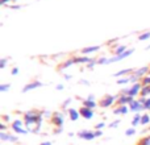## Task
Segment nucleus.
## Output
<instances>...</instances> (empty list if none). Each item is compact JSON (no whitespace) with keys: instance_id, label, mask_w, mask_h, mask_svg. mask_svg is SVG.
Masks as SVG:
<instances>
[{"instance_id":"obj_9","label":"nucleus","mask_w":150,"mask_h":145,"mask_svg":"<svg viewBox=\"0 0 150 145\" xmlns=\"http://www.w3.org/2000/svg\"><path fill=\"white\" fill-rule=\"evenodd\" d=\"M134 100V98L133 96H129V95H125V94H121V95L119 96V99H117L116 103L119 104V106H129L132 102Z\"/></svg>"},{"instance_id":"obj_45","label":"nucleus","mask_w":150,"mask_h":145,"mask_svg":"<svg viewBox=\"0 0 150 145\" xmlns=\"http://www.w3.org/2000/svg\"><path fill=\"white\" fill-rule=\"evenodd\" d=\"M86 99H88V100H95V96H93V95H88Z\"/></svg>"},{"instance_id":"obj_39","label":"nucleus","mask_w":150,"mask_h":145,"mask_svg":"<svg viewBox=\"0 0 150 145\" xmlns=\"http://www.w3.org/2000/svg\"><path fill=\"white\" fill-rule=\"evenodd\" d=\"M11 74H12V75H17L18 74V68H13L12 70H11Z\"/></svg>"},{"instance_id":"obj_43","label":"nucleus","mask_w":150,"mask_h":145,"mask_svg":"<svg viewBox=\"0 0 150 145\" xmlns=\"http://www.w3.org/2000/svg\"><path fill=\"white\" fill-rule=\"evenodd\" d=\"M9 8H11V9H18V8H20V5H9Z\"/></svg>"},{"instance_id":"obj_26","label":"nucleus","mask_w":150,"mask_h":145,"mask_svg":"<svg viewBox=\"0 0 150 145\" xmlns=\"http://www.w3.org/2000/svg\"><path fill=\"white\" fill-rule=\"evenodd\" d=\"M11 90V85L9 83H1L0 85V92H7Z\"/></svg>"},{"instance_id":"obj_23","label":"nucleus","mask_w":150,"mask_h":145,"mask_svg":"<svg viewBox=\"0 0 150 145\" xmlns=\"http://www.w3.org/2000/svg\"><path fill=\"white\" fill-rule=\"evenodd\" d=\"M128 83H132V79H130V75H129V77L121 78V79L117 80V85H120V86H122V85H128Z\"/></svg>"},{"instance_id":"obj_46","label":"nucleus","mask_w":150,"mask_h":145,"mask_svg":"<svg viewBox=\"0 0 150 145\" xmlns=\"http://www.w3.org/2000/svg\"><path fill=\"white\" fill-rule=\"evenodd\" d=\"M61 132H62V127H61V128H57V129L54 131V133H57V135H58V133H61Z\"/></svg>"},{"instance_id":"obj_37","label":"nucleus","mask_w":150,"mask_h":145,"mask_svg":"<svg viewBox=\"0 0 150 145\" xmlns=\"http://www.w3.org/2000/svg\"><path fill=\"white\" fill-rule=\"evenodd\" d=\"M104 127H105V123L101 122V123H98V124L95 125V129H101V128H104Z\"/></svg>"},{"instance_id":"obj_2","label":"nucleus","mask_w":150,"mask_h":145,"mask_svg":"<svg viewBox=\"0 0 150 145\" xmlns=\"http://www.w3.org/2000/svg\"><path fill=\"white\" fill-rule=\"evenodd\" d=\"M142 87H144L142 83H141V82H137V83H134V85H132V87L124 88L121 94H125V95H129V96H133V98H136V96L141 95Z\"/></svg>"},{"instance_id":"obj_40","label":"nucleus","mask_w":150,"mask_h":145,"mask_svg":"<svg viewBox=\"0 0 150 145\" xmlns=\"http://www.w3.org/2000/svg\"><path fill=\"white\" fill-rule=\"evenodd\" d=\"M55 90H57V91H62V90H65V86H63V85H58L57 87H55Z\"/></svg>"},{"instance_id":"obj_11","label":"nucleus","mask_w":150,"mask_h":145,"mask_svg":"<svg viewBox=\"0 0 150 145\" xmlns=\"http://www.w3.org/2000/svg\"><path fill=\"white\" fill-rule=\"evenodd\" d=\"M42 82H40V80H33V82H30V83H28V85L25 86V87L23 88V92L25 94V92H29V91H32V90H36V88H38V87H42Z\"/></svg>"},{"instance_id":"obj_3","label":"nucleus","mask_w":150,"mask_h":145,"mask_svg":"<svg viewBox=\"0 0 150 145\" xmlns=\"http://www.w3.org/2000/svg\"><path fill=\"white\" fill-rule=\"evenodd\" d=\"M25 122V127L29 133H40L42 125V120H24Z\"/></svg>"},{"instance_id":"obj_27","label":"nucleus","mask_w":150,"mask_h":145,"mask_svg":"<svg viewBox=\"0 0 150 145\" xmlns=\"http://www.w3.org/2000/svg\"><path fill=\"white\" fill-rule=\"evenodd\" d=\"M98 65H109V58L108 57H100L98 60Z\"/></svg>"},{"instance_id":"obj_19","label":"nucleus","mask_w":150,"mask_h":145,"mask_svg":"<svg viewBox=\"0 0 150 145\" xmlns=\"http://www.w3.org/2000/svg\"><path fill=\"white\" fill-rule=\"evenodd\" d=\"M96 106H98V103H96V100H88V99H84L83 100V107H87V108H96Z\"/></svg>"},{"instance_id":"obj_8","label":"nucleus","mask_w":150,"mask_h":145,"mask_svg":"<svg viewBox=\"0 0 150 145\" xmlns=\"http://www.w3.org/2000/svg\"><path fill=\"white\" fill-rule=\"evenodd\" d=\"M129 108L132 112H134V114H138V112L144 111V103L141 102V99H134V100L132 102V103L129 104Z\"/></svg>"},{"instance_id":"obj_28","label":"nucleus","mask_w":150,"mask_h":145,"mask_svg":"<svg viewBox=\"0 0 150 145\" xmlns=\"http://www.w3.org/2000/svg\"><path fill=\"white\" fill-rule=\"evenodd\" d=\"M136 135V128L132 127V128H128L127 131H125V136H134Z\"/></svg>"},{"instance_id":"obj_34","label":"nucleus","mask_w":150,"mask_h":145,"mask_svg":"<svg viewBox=\"0 0 150 145\" xmlns=\"http://www.w3.org/2000/svg\"><path fill=\"white\" fill-rule=\"evenodd\" d=\"M144 108H145L146 111H150V98H146L145 103H144Z\"/></svg>"},{"instance_id":"obj_35","label":"nucleus","mask_w":150,"mask_h":145,"mask_svg":"<svg viewBox=\"0 0 150 145\" xmlns=\"http://www.w3.org/2000/svg\"><path fill=\"white\" fill-rule=\"evenodd\" d=\"M120 120H115V122H112L111 124H109V128H116V127H119V124H120Z\"/></svg>"},{"instance_id":"obj_42","label":"nucleus","mask_w":150,"mask_h":145,"mask_svg":"<svg viewBox=\"0 0 150 145\" xmlns=\"http://www.w3.org/2000/svg\"><path fill=\"white\" fill-rule=\"evenodd\" d=\"M79 83H80V85H86V86L90 85V83H88L87 80H84V79H80V80H79Z\"/></svg>"},{"instance_id":"obj_15","label":"nucleus","mask_w":150,"mask_h":145,"mask_svg":"<svg viewBox=\"0 0 150 145\" xmlns=\"http://www.w3.org/2000/svg\"><path fill=\"white\" fill-rule=\"evenodd\" d=\"M130 111L129 106H119L113 109V114L115 115H128Z\"/></svg>"},{"instance_id":"obj_7","label":"nucleus","mask_w":150,"mask_h":145,"mask_svg":"<svg viewBox=\"0 0 150 145\" xmlns=\"http://www.w3.org/2000/svg\"><path fill=\"white\" fill-rule=\"evenodd\" d=\"M52 123L57 128L63 127V124H65V116H63V114H61V112H54V114L52 115Z\"/></svg>"},{"instance_id":"obj_24","label":"nucleus","mask_w":150,"mask_h":145,"mask_svg":"<svg viewBox=\"0 0 150 145\" xmlns=\"http://www.w3.org/2000/svg\"><path fill=\"white\" fill-rule=\"evenodd\" d=\"M150 38V32H144L138 36V41H146V40Z\"/></svg>"},{"instance_id":"obj_41","label":"nucleus","mask_w":150,"mask_h":145,"mask_svg":"<svg viewBox=\"0 0 150 145\" xmlns=\"http://www.w3.org/2000/svg\"><path fill=\"white\" fill-rule=\"evenodd\" d=\"M63 77H65L66 80H71V79H73V75H71V74H65Z\"/></svg>"},{"instance_id":"obj_36","label":"nucleus","mask_w":150,"mask_h":145,"mask_svg":"<svg viewBox=\"0 0 150 145\" xmlns=\"http://www.w3.org/2000/svg\"><path fill=\"white\" fill-rule=\"evenodd\" d=\"M0 132H7V125H5L4 122L0 123Z\"/></svg>"},{"instance_id":"obj_44","label":"nucleus","mask_w":150,"mask_h":145,"mask_svg":"<svg viewBox=\"0 0 150 145\" xmlns=\"http://www.w3.org/2000/svg\"><path fill=\"white\" fill-rule=\"evenodd\" d=\"M40 145H53V144L50 143V141H42V143L40 144Z\"/></svg>"},{"instance_id":"obj_1","label":"nucleus","mask_w":150,"mask_h":145,"mask_svg":"<svg viewBox=\"0 0 150 145\" xmlns=\"http://www.w3.org/2000/svg\"><path fill=\"white\" fill-rule=\"evenodd\" d=\"M11 129H12L15 133H17V135H26V133H29L28 129H26V127H25L24 119L13 120L12 124H11Z\"/></svg>"},{"instance_id":"obj_30","label":"nucleus","mask_w":150,"mask_h":145,"mask_svg":"<svg viewBox=\"0 0 150 145\" xmlns=\"http://www.w3.org/2000/svg\"><path fill=\"white\" fill-rule=\"evenodd\" d=\"M141 83H142L144 86H150V75H146V77H144L142 79H141Z\"/></svg>"},{"instance_id":"obj_20","label":"nucleus","mask_w":150,"mask_h":145,"mask_svg":"<svg viewBox=\"0 0 150 145\" xmlns=\"http://www.w3.org/2000/svg\"><path fill=\"white\" fill-rule=\"evenodd\" d=\"M141 119H142V115L138 112V114H136L134 115V117L132 119V127H137L138 124H141Z\"/></svg>"},{"instance_id":"obj_4","label":"nucleus","mask_w":150,"mask_h":145,"mask_svg":"<svg viewBox=\"0 0 150 145\" xmlns=\"http://www.w3.org/2000/svg\"><path fill=\"white\" fill-rule=\"evenodd\" d=\"M117 99H119V96L107 95V96H104V98L100 100V103H99V106H100L101 108H108V107L113 106V104H115V102H117Z\"/></svg>"},{"instance_id":"obj_14","label":"nucleus","mask_w":150,"mask_h":145,"mask_svg":"<svg viewBox=\"0 0 150 145\" xmlns=\"http://www.w3.org/2000/svg\"><path fill=\"white\" fill-rule=\"evenodd\" d=\"M93 58L87 57V55H80V57H74V62L75 65H80V63H84V65H88V63L92 61Z\"/></svg>"},{"instance_id":"obj_13","label":"nucleus","mask_w":150,"mask_h":145,"mask_svg":"<svg viewBox=\"0 0 150 145\" xmlns=\"http://www.w3.org/2000/svg\"><path fill=\"white\" fill-rule=\"evenodd\" d=\"M149 71H150V66H144V68L136 69L133 74H134L136 77H138V78H140V79H142L144 77H146V75L149 74Z\"/></svg>"},{"instance_id":"obj_16","label":"nucleus","mask_w":150,"mask_h":145,"mask_svg":"<svg viewBox=\"0 0 150 145\" xmlns=\"http://www.w3.org/2000/svg\"><path fill=\"white\" fill-rule=\"evenodd\" d=\"M69 117H70L73 122H76V120H79L80 117V112L78 111L76 108H69Z\"/></svg>"},{"instance_id":"obj_38","label":"nucleus","mask_w":150,"mask_h":145,"mask_svg":"<svg viewBox=\"0 0 150 145\" xmlns=\"http://www.w3.org/2000/svg\"><path fill=\"white\" fill-rule=\"evenodd\" d=\"M13 1H17V0H0V5H5L7 3H13Z\"/></svg>"},{"instance_id":"obj_25","label":"nucleus","mask_w":150,"mask_h":145,"mask_svg":"<svg viewBox=\"0 0 150 145\" xmlns=\"http://www.w3.org/2000/svg\"><path fill=\"white\" fill-rule=\"evenodd\" d=\"M149 123H150V115L149 114L142 115V119H141V125H148Z\"/></svg>"},{"instance_id":"obj_29","label":"nucleus","mask_w":150,"mask_h":145,"mask_svg":"<svg viewBox=\"0 0 150 145\" xmlns=\"http://www.w3.org/2000/svg\"><path fill=\"white\" fill-rule=\"evenodd\" d=\"M96 65H98V60H96V58H93V60L91 61V62L88 63V65H86V68H87V69H90V70H91V69H93Z\"/></svg>"},{"instance_id":"obj_12","label":"nucleus","mask_w":150,"mask_h":145,"mask_svg":"<svg viewBox=\"0 0 150 145\" xmlns=\"http://www.w3.org/2000/svg\"><path fill=\"white\" fill-rule=\"evenodd\" d=\"M0 140L9 141V143H17L18 139H17V136L11 135V133H8V132H0Z\"/></svg>"},{"instance_id":"obj_31","label":"nucleus","mask_w":150,"mask_h":145,"mask_svg":"<svg viewBox=\"0 0 150 145\" xmlns=\"http://www.w3.org/2000/svg\"><path fill=\"white\" fill-rule=\"evenodd\" d=\"M138 145H150V136H146L138 143Z\"/></svg>"},{"instance_id":"obj_21","label":"nucleus","mask_w":150,"mask_h":145,"mask_svg":"<svg viewBox=\"0 0 150 145\" xmlns=\"http://www.w3.org/2000/svg\"><path fill=\"white\" fill-rule=\"evenodd\" d=\"M128 49H129V48H127V45H119V46L115 48V55H120V54H122V53L127 52Z\"/></svg>"},{"instance_id":"obj_32","label":"nucleus","mask_w":150,"mask_h":145,"mask_svg":"<svg viewBox=\"0 0 150 145\" xmlns=\"http://www.w3.org/2000/svg\"><path fill=\"white\" fill-rule=\"evenodd\" d=\"M7 62H8V58H1V60H0V69H5Z\"/></svg>"},{"instance_id":"obj_17","label":"nucleus","mask_w":150,"mask_h":145,"mask_svg":"<svg viewBox=\"0 0 150 145\" xmlns=\"http://www.w3.org/2000/svg\"><path fill=\"white\" fill-rule=\"evenodd\" d=\"M100 45H95V46H87V48H84V49H82V53L83 54H86V55H88V54H92V53H96L98 50H100Z\"/></svg>"},{"instance_id":"obj_22","label":"nucleus","mask_w":150,"mask_h":145,"mask_svg":"<svg viewBox=\"0 0 150 145\" xmlns=\"http://www.w3.org/2000/svg\"><path fill=\"white\" fill-rule=\"evenodd\" d=\"M75 62H74V58H70V60L65 61V62L61 65V70H66V69H69L70 66H74Z\"/></svg>"},{"instance_id":"obj_10","label":"nucleus","mask_w":150,"mask_h":145,"mask_svg":"<svg viewBox=\"0 0 150 145\" xmlns=\"http://www.w3.org/2000/svg\"><path fill=\"white\" fill-rule=\"evenodd\" d=\"M79 112H80V116L86 120H91L95 116V111L91 108H87V107H82V108L79 109Z\"/></svg>"},{"instance_id":"obj_33","label":"nucleus","mask_w":150,"mask_h":145,"mask_svg":"<svg viewBox=\"0 0 150 145\" xmlns=\"http://www.w3.org/2000/svg\"><path fill=\"white\" fill-rule=\"evenodd\" d=\"M71 102H73V99H71V98H67L65 102H63V104H62V108H63V109H65V108H67V107H69V104H70Z\"/></svg>"},{"instance_id":"obj_6","label":"nucleus","mask_w":150,"mask_h":145,"mask_svg":"<svg viewBox=\"0 0 150 145\" xmlns=\"http://www.w3.org/2000/svg\"><path fill=\"white\" fill-rule=\"evenodd\" d=\"M78 137L80 140H84V141H91L93 139H96L95 135V131H88V129H83L80 132H78Z\"/></svg>"},{"instance_id":"obj_18","label":"nucleus","mask_w":150,"mask_h":145,"mask_svg":"<svg viewBox=\"0 0 150 145\" xmlns=\"http://www.w3.org/2000/svg\"><path fill=\"white\" fill-rule=\"evenodd\" d=\"M136 69H122V70L117 71L113 74V77H122V75H129V74H133Z\"/></svg>"},{"instance_id":"obj_5","label":"nucleus","mask_w":150,"mask_h":145,"mask_svg":"<svg viewBox=\"0 0 150 145\" xmlns=\"http://www.w3.org/2000/svg\"><path fill=\"white\" fill-rule=\"evenodd\" d=\"M133 53H134V49L133 48H129V49L127 50V52H124L122 54L120 55H113V57L109 58V63H115V62H120V61L125 60V58H128L129 55H132Z\"/></svg>"}]
</instances>
